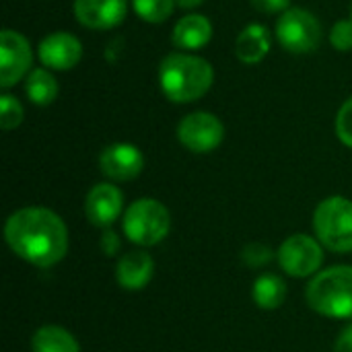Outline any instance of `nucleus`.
Segmentation results:
<instances>
[{
	"mask_svg": "<svg viewBox=\"0 0 352 352\" xmlns=\"http://www.w3.org/2000/svg\"><path fill=\"white\" fill-rule=\"evenodd\" d=\"M4 239L8 248L25 262L50 268L68 252V227L50 208L27 206L6 219Z\"/></svg>",
	"mask_w": 352,
	"mask_h": 352,
	"instance_id": "obj_1",
	"label": "nucleus"
},
{
	"mask_svg": "<svg viewBox=\"0 0 352 352\" xmlns=\"http://www.w3.org/2000/svg\"><path fill=\"white\" fill-rule=\"evenodd\" d=\"M214 82V70L208 60L184 52L169 54L159 66V85L173 103H192L202 99Z\"/></svg>",
	"mask_w": 352,
	"mask_h": 352,
	"instance_id": "obj_2",
	"label": "nucleus"
},
{
	"mask_svg": "<svg viewBox=\"0 0 352 352\" xmlns=\"http://www.w3.org/2000/svg\"><path fill=\"white\" fill-rule=\"evenodd\" d=\"M307 305L330 320L352 322V266L320 270L307 285Z\"/></svg>",
	"mask_w": 352,
	"mask_h": 352,
	"instance_id": "obj_3",
	"label": "nucleus"
},
{
	"mask_svg": "<svg viewBox=\"0 0 352 352\" xmlns=\"http://www.w3.org/2000/svg\"><path fill=\"white\" fill-rule=\"evenodd\" d=\"M122 229L132 243L140 248H151L161 243L169 235L171 214L163 202L155 198H140L126 208Z\"/></svg>",
	"mask_w": 352,
	"mask_h": 352,
	"instance_id": "obj_4",
	"label": "nucleus"
},
{
	"mask_svg": "<svg viewBox=\"0 0 352 352\" xmlns=\"http://www.w3.org/2000/svg\"><path fill=\"white\" fill-rule=\"evenodd\" d=\"M314 231L320 243L334 254L352 252V200L330 196L314 212Z\"/></svg>",
	"mask_w": 352,
	"mask_h": 352,
	"instance_id": "obj_5",
	"label": "nucleus"
},
{
	"mask_svg": "<svg viewBox=\"0 0 352 352\" xmlns=\"http://www.w3.org/2000/svg\"><path fill=\"white\" fill-rule=\"evenodd\" d=\"M276 39L291 54L316 52L322 41V23L305 8H289L276 21Z\"/></svg>",
	"mask_w": 352,
	"mask_h": 352,
	"instance_id": "obj_6",
	"label": "nucleus"
},
{
	"mask_svg": "<svg viewBox=\"0 0 352 352\" xmlns=\"http://www.w3.org/2000/svg\"><path fill=\"white\" fill-rule=\"evenodd\" d=\"M280 268L295 278L316 276L324 264V245L311 235L297 233L287 237L276 252Z\"/></svg>",
	"mask_w": 352,
	"mask_h": 352,
	"instance_id": "obj_7",
	"label": "nucleus"
},
{
	"mask_svg": "<svg viewBox=\"0 0 352 352\" xmlns=\"http://www.w3.org/2000/svg\"><path fill=\"white\" fill-rule=\"evenodd\" d=\"M223 138V122L208 111H192L177 124V140L196 155H204L219 148Z\"/></svg>",
	"mask_w": 352,
	"mask_h": 352,
	"instance_id": "obj_8",
	"label": "nucleus"
},
{
	"mask_svg": "<svg viewBox=\"0 0 352 352\" xmlns=\"http://www.w3.org/2000/svg\"><path fill=\"white\" fill-rule=\"evenodd\" d=\"M33 52L25 35L12 29L0 33V87L10 89L31 72Z\"/></svg>",
	"mask_w": 352,
	"mask_h": 352,
	"instance_id": "obj_9",
	"label": "nucleus"
},
{
	"mask_svg": "<svg viewBox=\"0 0 352 352\" xmlns=\"http://www.w3.org/2000/svg\"><path fill=\"white\" fill-rule=\"evenodd\" d=\"M99 169L107 179L113 182H132L144 169V155L138 146L130 142H116L101 151Z\"/></svg>",
	"mask_w": 352,
	"mask_h": 352,
	"instance_id": "obj_10",
	"label": "nucleus"
},
{
	"mask_svg": "<svg viewBox=\"0 0 352 352\" xmlns=\"http://www.w3.org/2000/svg\"><path fill=\"white\" fill-rule=\"evenodd\" d=\"M39 60L50 70H70L82 58V43L66 31H54L37 47Z\"/></svg>",
	"mask_w": 352,
	"mask_h": 352,
	"instance_id": "obj_11",
	"label": "nucleus"
},
{
	"mask_svg": "<svg viewBox=\"0 0 352 352\" xmlns=\"http://www.w3.org/2000/svg\"><path fill=\"white\" fill-rule=\"evenodd\" d=\"M124 208V196L113 184H97L85 200V214L93 227L111 229Z\"/></svg>",
	"mask_w": 352,
	"mask_h": 352,
	"instance_id": "obj_12",
	"label": "nucleus"
},
{
	"mask_svg": "<svg viewBox=\"0 0 352 352\" xmlns=\"http://www.w3.org/2000/svg\"><path fill=\"white\" fill-rule=\"evenodd\" d=\"M128 14V0H74L76 21L93 31L118 27Z\"/></svg>",
	"mask_w": 352,
	"mask_h": 352,
	"instance_id": "obj_13",
	"label": "nucleus"
},
{
	"mask_svg": "<svg viewBox=\"0 0 352 352\" xmlns=\"http://www.w3.org/2000/svg\"><path fill=\"white\" fill-rule=\"evenodd\" d=\"M155 272V262L146 252H128L116 264V280L126 291L144 289Z\"/></svg>",
	"mask_w": 352,
	"mask_h": 352,
	"instance_id": "obj_14",
	"label": "nucleus"
},
{
	"mask_svg": "<svg viewBox=\"0 0 352 352\" xmlns=\"http://www.w3.org/2000/svg\"><path fill=\"white\" fill-rule=\"evenodd\" d=\"M173 45L184 52H196L212 39V23L204 14H186L173 27Z\"/></svg>",
	"mask_w": 352,
	"mask_h": 352,
	"instance_id": "obj_15",
	"label": "nucleus"
},
{
	"mask_svg": "<svg viewBox=\"0 0 352 352\" xmlns=\"http://www.w3.org/2000/svg\"><path fill=\"white\" fill-rule=\"evenodd\" d=\"M270 52V33L260 23H250L241 29L235 41V56L243 64H258Z\"/></svg>",
	"mask_w": 352,
	"mask_h": 352,
	"instance_id": "obj_16",
	"label": "nucleus"
},
{
	"mask_svg": "<svg viewBox=\"0 0 352 352\" xmlns=\"http://www.w3.org/2000/svg\"><path fill=\"white\" fill-rule=\"evenodd\" d=\"M252 297L260 309H266V311L278 309L287 299V285L278 274L264 272L256 278L254 289H252Z\"/></svg>",
	"mask_w": 352,
	"mask_h": 352,
	"instance_id": "obj_17",
	"label": "nucleus"
},
{
	"mask_svg": "<svg viewBox=\"0 0 352 352\" xmlns=\"http://www.w3.org/2000/svg\"><path fill=\"white\" fill-rule=\"evenodd\" d=\"M31 352H80V346L66 328L43 326L31 338Z\"/></svg>",
	"mask_w": 352,
	"mask_h": 352,
	"instance_id": "obj_18",
	"label": "nucleus"
},
{
	"mask_svg": "<svg viewBox=\"0 0 352 352\" xmlns=\"http://www.w3.org/2000/svg\"><path fill=\"white\" fill-rule=\"evenodd\" d=\"M58 80L54 78V74L45 68H33L27 76H25V93L29 97L31 103L35 105H50L56 101L58 97Z\"/></svg>",
	"mask_w": 352,
	"mask_h": 352,
	"instance_id": "obj_19",
	"label": "nucleus"
},
{
	"mask_svg": "<svg viewBox=\"0 0 352 352\" xmlns=\"http://www.w3.org/2000/svg\"><path fill=\"white\" fill-rule=\"evenodd\" d=\"M175 0H132L134 12L146 23H163L173 14Z\"/></svg>",
	"mask_w": 352,
	"mask_h": 352,
	"instance_id": "obj_20",
	"label": "nucleus"
},
{
	"mask_svg": "<svg viewBox=\"0 0 352 352\" xmlns=\"http://www.w3.org/2000/svg\"><path fill=\"white\" fill-rule=\"evenodd\" d=\"M23 122V105L16 97L10 93H4L0 97V128L2 130H14Z\"/></svg>",
	"mask_w": 352,
	"mask_h": 352,
	"instance_id": "obj_21",
	"label": "nucleus"
},
{
	"mask_svg": "<svg viewBox=\"0 0 352 352\" xmlns=\"http://www.w3.org/2000/svg\"><path fill=\"white\" fill-rule=\"evenodd\" d=\"M272 258H274V252L264 243H250L241 252V260L250 268H262V266L270 264Z\"/></svg>",
	"mask_w": 352,
	"mask_h": 352,
	"instance_id": "obj_22",
	"label": "nucleus"
},
{
	"mask_svg": "<svg viewBox=\"0 0 352 352\" xmlns=\"http://www.w3.org/2000/svg\"><path fill=\"white\" fill-rule=\"evenodd\" d=\"M336 134L342 144L352 148V97L342 103L336 116Z\"/></svg>",
	"mask_w": 352,
	"mask_h": 352,
	"instance_id": "obj_23",
	"label": "nucleus"
},
{
	"mask_svg": "<svg viewBox=\"0 0 352 352\" xmlns=\"http://www.w3.org/2000/svg\"><path fill=\"white\" fill-rule=\"evenodd\" d=\"M330 41H332V45H334L338 52H349V50H352V19L351 21L342 19V21H338V23L332 27V31H330Z\"/></svg>",
	"mask_w": 352,
	"mask_h": 352,
	"instance_id": "obj_24",
	"label": "nucleus"
},
{
	"mask_svg": "<svg viewBox=\"0 0 352 352\" xmlns=\"http://www.w3.org/2000/svg\"><path fill=\"white\" fill-rule=\"evenodd\" d=\"M99 248H101V252H103L107 258H113V256L120 252V248H122L120 235H118L113 229H103V235H101V239H99Z\"/></svg>",
	"mask_w": 352,
	"mask_h": 352,
	"instance_id": "obj_25",
	"label": "nucleus"
},
{
	"mask_svg": "<svg viewBox=\"0 0 352 352\" xmlns=\"http://www.w3.org/2000/svg\"><path fill=\"white\" fill-rule=\"evenodd\" d=\"M252 6L260 12H266V14H276V12H285L289 10V4L291 0H250Z\"/></svg>",
	"mask_w": 352,
	"mask_h": 352,
	"instance_id": "obj_26",
	"label": "nucleus"
},
{
	"mask_svg": "<svg viewBox=\"0 0 352 352\" xmlns=\"http://www.w3.org/2000/svg\"><path fill=\"white\" fill-rule=\"evenodd\" d=\"M334 352H352V322H349L334 342Z\"/></svg>",
	"mask_w": 352,
	"mask_h": 352,
	"instance_id": "obj_27",
	"label": "nucleus"
},
{
	"mask_svg": "<svg viewBox=\"0 0 352 352\" xmlns=\"http://www.w3.org/2000/svg\"><path fill=\"white\" fill-rule=\"evenodd\" d=\"M182 8H194V6H200L204 0H175Z\"/></svg>",
	"mask_w": 352,
	"mask_h": 352,
	"instance_id": "obj_28",
	"label": "nucleus"
},
{
	"mask_svg": "<svg viewBox=\"0 0 352 352\" xmlns=\"http://www.w3.org/2000/svg\"><path fill=\"white\" fill-rule=\"evenodd\" d=\"M351 14H352V6H351Z\"/></svg>",
	"mask_w": 352,
	"mask_h": 352,
	"instance_id": "obj_29",
	"label": "nucleus"
}]
</instances>
